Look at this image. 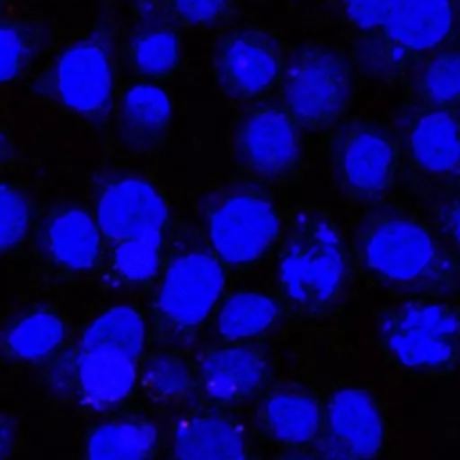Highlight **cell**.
I'll use <instances>...</instances> for the list:
<instances>
[{
  "label": "cell",
  "mask_w": 460,
  "mask_h": 460,
  "mask_svg": "<svg viewBox=\"0 0 460 460\" xmlns=\"http://www.w3.org/2000/svg\"><path fill=\"white\" fill-rule=\"evenodd\" d=\"M365 266L379 279L435 293L453 291L460 282L456 261L435 234L408 217H383L361 243Z\"/></svg>",
  "instance_id": "1"
},
{
  "label": "cell",
  "mask_w": 460,
  "mask_h": 460,
  "mask_svg": "<svg viewBox=\"0 0 460 460\" xmlns=\"http://www.w3.org/2000/svg\"><path fill=\"white\" fill-rule=\"evenodd\" d=\"M379 332L388 354L411 370H446L460 358V311L440 300L397 305L383 318Z\"/></svg>",
  "instance_id": "2"
},
{
  "label": "cell",
  "mask_w": 460,
  "mask_h": 460,
  "mask_svg": "<svg viewBox=\"0 0 460 460\" xmlns=\"http://www.w3.org/2000/svg\"><path fill=\"white\" fill-rule=\"evenodd\" d=\"M284 295L314 309L331 302L345 279V252L338 230L322 217H304L293 230L279 262Z\"/></svg>",
  "instance_id": "3"
},
{
  "label": "cell",
  "mask_w": 460,
  "mask_h": 460,
  "mask_svg": "<svg viewBox=\"0 0 460 460\" xmlns=\"http://www.w3.org/2000/svg\"><path fill=\"white\" fill-rule=\"evenodd\" d=\"M350 74L345 61L327 49H307L291 63L284 79L289 115L309 128L327 126L347 108Z\"/></svg>",
  "instance_id": "4"
},
{
  "label": "cell",
  "mask_w": 460,
  "mask_h": 460,
  "mask_svg": "<svg viewBox=\"0 0 460 460\" xmlns=\"http://www.w3.org/2000/svg\"><path fill=\"white\" fill-rule=\"evenodd\" d=\"M280 219L271 201L257 194H234L210 214L208 237L216 255L234 266L261 259L277 241Z\"/></svg>",
  "instance_id": "5"
},
{
  "label": "cell",
  "mask_w": 460,
  "mask_h": 460,
  "mask_svg": "<svg viewBox=\"0 0 460 460\" xmlns=\"http://www.w3.org/2000/svg\"><path fill=\"white\" fill-rule=\"evenodd\" d=\"M225 288L221 259L208 252H189L176 257L160 284L158 309L174 327L199 325L214 309Z\"/></svg>",
  "instance_id": "6"
},
{
  "label": "cell",
  "mask_w": 460,
  "mask_h": 460,
  "mask_svg": "<svg viewBox=\"0 0 460 460\" xmlns=\"http://www.w3.org/2000/svg\"><path fill=\"white\" fill-rule=\"evenodd\" d=\"M329 460H372L383 446V419L374 397L361 388H340L325 413Z\"/></svg>",
  "instance_id": "7"
},
{
  "label": "cell",
  "mask_w": 460,
  "mask_h": 460,
  "mask_svg": "<svg viewBox=\"0 0 460 460\" xmlns=\"http://www.w3.org/2000/svg\"><path fill=\"white\" fill-rule=\"evenodd\" d=\"M95 219L102 235L115 243L160 237L167 225V205L149 181L126 178L111 183L102 192Z\"/></svg>",
  "instance_id": "8"
},
{
  "label": "cell",
  "mask_w": 460,
  "mask_h": 460,
  "mask_svg": "<svg viewBox=\"0 0 460 460\" xmlns=\"http://www.w3.org/2000/svg\"><path fill=\"white\" fill-rule=\"evenodd\" d=\"M56 88L61 102L83 115L108 110L113 74L108 52L95 41L72 45L63 52L56 68Z\"/></svg>",
  "instance_id": "9"
},
{
  "label": "cell",
  "mask_w": 460,
  "mask_h": 460,
  "mask_svg": "<svg viewBox=\"0 0 460 460\" xmlns=\"http://www.w3.org/2000/svg\"><path fill=\"white\" fill-rule=\"evenodd\" d=\"M239 155L257 174H284L296 164L300 155L296 120L279 108L264 106L255 110L239 129Z\"/></svg>",
  "instance_id": "10"
},
{
  "label": "cell",
  "mask_w": 460,
  "mask_h": 460,
  "mask_svg": "<svg viewBox=\"0 0 460 460\" xmlns=\"http://www.w3.org/2000/svg\"><path fill=\"white\" fill-rule=\"evenodd\" d=\"M223 84L237 95H259L280 75L282 61L275 41L257 31H241L228 36L216 58Z\"/></svg>",
  "instance_id": "11"
},
{
  "label": "cell",
  "mask_w": 460,
  "mask_h": 460,
  "mask_svg": "<svg viewBox=\"0 0 460 460\" xmlns=\"http://www.w3.org/2000/svg\"><path fill=\"white\" fill-rule=\"evenodd\" d=\"M340 165L350 190L365 198L381 196L395 174L394 144L379 129L358 128L341 144Z\"/></svg>",
  "instance_id": "12"
},
{
  "label": "cell",
  "mask_w": 460,
  "mask_h": 460,
  "mask_svg": "<svg viewBox=\"0 0 460 460\" xmlns=\"http://www.w3.org/2000/svg\"><path fill=\"white\" fill-rule=\"evenodd\" d=\"M453 18V0H392L385 32L401 50H431L449 36Z\"/></svg>",
  "instance_id": "13"
},
{
  "label": "cell",
  "mask_w": 460,
  "mask_h": 460,
  "mask_svg": "<svg viewBox=\"0 0 460 460\" xmlns=\"http://www.w3.org/2000/svg\"><path fill=\"white\" fill-rule=\"evenodd\" d=\"M413 162L431 176L460 178V122L446 108L422 113L410 131Z\"/></svg>",
  "instance_id": "14"
},
{
  "label": "cell",
  "mask_w": 460,
  "mask_h": 460,
  "mask_svg": "<svg viewBox=\"0 0 460 460\" xmlns=\"http://www.w3.org/2000/svg\"><path fill=\"white\" fill-rule=\"evenodd\" d=\"M176 460H248L241 428L221 415H194L183 420L172 442Z\"/></svg>",
  "instance_id": "15"
},
{
  "label": "cell",
  "mask_w": 460,
  "mask_h": 460,
  "mask_svg": "<svg viewBox=\"0 0 460 460\" xmlns=\"http://www.w3.org/2000/svg\"><path fill=\"white\" fill-rule=\"evenodd\" d=\"M201 383L216 401L248 397L264 377V359L250 347H221L210 350L201 361Z\"/></svg>",
  "instance_id": "16"
},
{
  "label": "cell",
  "mask_w": 460,
  "mask_h": 460,
  "mask_svg": "<svg viewBox=\"0 0 460 460\" xmlns=\"http://www.w3.org/2000/svg\"><path fill=\"white\" fill-rule=\"evenodd\" d=\"M137 377L135 359L117 352L83 350L77 358V385L81 397L93 408L122 401Z\"/></svg>",
  "instance_id": "17"
},
{
  "label": "cell",
  "mask_w": 460,
  "mask_h": 460,
  "mask_svg": "<svg viewBox=\"0 0 460 460\" xmlns=\"http://www.w3.org/2000/svg\"><path fill=\"white\" fill-rule=\"evenodd\" d=\"M101 234L97 219L88 212L65 208L49 221V252L58 264L68 270H88L99 257Z\"/></svg>",
  "instance_id": "18"
},
{
  "label": "cell",
  "mask_w": 460,
  "mask_h": 460,
  "mask_svg": "<svg viewBox=\"0 0 460 460\" xmlns=\"http://www.w3.org/2000/svg\"><path fill=\"white\" fill-rule=\"evenodd\" d=\"M268 431L284 444H305L320 429V408L314 397L302 392H279L264 404Z\"/></svg>",
  "instance_id": "19"
},
{
  "label": "cell",
  "mask_w": 460,
  "mask_h": 460,
  "mask_svg": "<svg viewBox=\"0 0 460 460\" xmlns=\"http://www.w3.org/2000/svg\"><path fill=\"white\" fill-rule=\"evenodd\" d=\"M146 338L140 313L129 305H115L101 313L83 334V350L117 352L137 359Z\"/></svg>",
  "instance_id": "20"
},
{
  "label": "cell",
  "mask_w": 460,
  "mask_h": 460,
  "mask_svg": "<svg viewBox=\"0 0 460 460\" xmlns=\"http://www.w3.org/2000/svg\"><path fill=\"white\" fill-rule=\"evenodd\" d=\"M156 440L149 422L122 420L97 428L86 447L88 460H147Z\"/></svg>",
  "instance_id": "21"
},
{
  "label": "cell",
  "mask_w": 460,
  "mask_h": 460,
  "mask_svg": "<svg viewBox=\"0 0 460 460\" xmlns=\"http://www.w3.org/2000/svg\"><path fill=\"white\" fill-rule=\"evenodd\" d=\"M279 318V304L257 291L232 295L217 313V332L226 340H244L270 329Z\"/></svg>",
  "instance_id": "22"
},
{
  "label": "cell",
  "mask_w": 460,
  "mask_h": 460,
  "mask_svg": "<svg viewBox=\"0 0 460 460\" xmlns=\"http://www.w3.org/2000/svg\"><path fill=\"white\" fill-rule=\"evenodd\" d=\"M65 336L63 320L50 311H36L18 320L5 336L7 350L20 359H40L56 350Z\"/></svg>",
  "instance_id": "23"
},
{
  "label": "cell",
  "mask_w": 460,
  "mask_h": 460,
  "mask_svg": "<svg viewBox=\"0 0 460 460\" xmlns=\"http://www.w3.org/2000/svg\"><path fill=\"white\" fill-rule=\"evenodd\" d=\"M122 117L131 133L153 137L167 126L171 119V101L160 86L138 83L124 93Z\"/></svg>",
  "instance_id": "24"
},
{
  "label": "cell",
  "mask_w": 460,
  "mask_h": 460,
  "mask_svg": "<svg viewBox=\"0 0 460 460\" xmlns=\"http://www.w3.org/2000/svg\"><path fill=\"white\" fill-rule=\"evenodd\" d=\"M419 92L435 108L460 102V50H442L428 59L419 75Z\"/></svg>",
  "instance_id": "25"
},
{
  "label": "cell",
  "mask_w": 460,
  "mask_h": 460,
  "mask_svg": "<svg viewBox=\"0 0 460 460\" xmlns=\"http://www.w3.org/2000/svg\"><path fill=\"white\" fill-rule=\"evenodd\" d=\"M162 257L160 237H137L119 241L113 246V270L128 282H146L158 271Z\"/></svg>",
  "instance_id": "26"
},
{
  "label": "cell",
  "mask_w": 460,
  "mask_h": 460,
  "mask_svg": "<svg viewBox=\"0 0 460 460\" xmlns=\"http://www.w3.org/2000/svg\"><path fill=\"white\" fill-rule=\"evenodd\" d=\"M133 63L147 77H162L178 65V38L169 29H153L133 43Z\"/></svg>",
  "instance_id": "27"
},
{
  "label": "cell",
  "mask_w": 460,
  "mask_h": 460,
  "mask_svg": "<svg viewBox=\"0 0 460 460\" xmlns=\"http://www.w3.org/2000/svg\"><path fill=\"white\" fill-rule=\"evenodd\" d=\"M144 383L153 395L176 399L190 390L192 379L181 359L174 356H156L146 367Z\"/></svg>",
  "instance_id": "28"
},
{
  "label": "cell",
  "mask_w": 460,
  "mask_h": 460,
  "mask_svg": "<svg viewBox=\"0 0 460 460\" xmlns=\"http://www.w3.org/2000/svg\"><path fill=\"white\" fill-rule=\"evenodd\" d=\"M29 219L31 208L25 196L4 183L0 189V244L4 252L14 248L25 237Z\"/></svg>",
  "instance_id": "29"
},
{
  "label": "cell",
  "mask_w": 460,
  "mask_h": 460,
  "mask_svg": "<svg viewBox=\"0 0 460 460\" xmlns=\"http://www.w3.org/2000/svg\"><path fill=\"white\" fill-rule=\"evenodd\" d=\"M27 58L25 34L13 23H4L0 29V77L11 81L18 75Z\"/></svg>",
  "instance_id": "30"
},
{
  "label": "cell",
  "mask_w": 460,
  "mask_h": 460,
  "mask_svg": "<svg viewBox=\"0 0 460 460\" xmlns=\"http://www.w3.org/2000/svg\"><path fill=\"white\" fill-rule=\"evenodd\" d=\"M349 20L363 29H385L392 11V0H343Z\"/></svg>",
  "instance_id": "31"
},
{
  "label": "cell",
  "mask_w": 460,
  "mask_h": 460,
  "mask_svg": "<svg viewBox=\"0 0 460 460\" xmlns=\"http://www.w3.org/2000/svg\"><path fill=\"white\" fill-rule=\"evenodd\" d=\"M230 0H174L180 16L190 23H210L221 16Z\"/></svg>",
  "instance_id": "32"
},
{
  "label": "cell",
  "mask_w": 460,
  "mask_h": 460,
  "mask_svg": "<svg viewBox=\"0 0 460 460\" xmlns=\"http://www.w3.org/2000/svg\"><path fill=\"white\" fill-rule=\"evenodd\" d=\"M438 226L460 255V194L438 208Z\"/></svg>",
  "instance_id": "33"
},
{
  "label": "cell",
  "mask_w": 460,
  "mask_h": 460,
  "mask_svg": "<svg viewBox=\"0 0 460 460\" xmlns=\"http://www.w3.org/2000/svg\"><path fill=\"white\" fill-rule=\"evenodd\" d=\"M286 460H311V458H286Z\"/></svg>",
  "instance_id": "34"
}]
</instances>
